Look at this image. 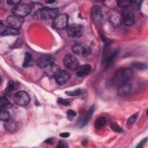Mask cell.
<instances>
[{
    "label": "cell",
    "mask_w": 148,
    "mask_h": 148,
    "mask_svg": "<svg viewBox=\"0 0 148 148\" xmlns=\"http://www.w3.org/2000/svg\"><path fill=\"white\" fill-rule=\"evenodd\" d=\"M134 76L133 71L129 68H123L119 69L116 72L114 76V81L115 83L120 84L128 82Z\"/></svg>",
    "instance_id": "1"
},
{
    "label": "cell",
    "mask_w": 148,
    "mask_h": 148,
    "mask_svg": "<svg viewBox=\"0 0 148 148\" xmlns=\"http://www.w3.org/2000/svg\"><path fill=\"white\" fill-rule=\"evenodd\" d=\"M32 8L30 5L21 2L16 5H14L12 9V12L13 15L22 18L29 14Z\"/></svg>",
    "instance_id": "2"
},
{
    "label": "cell",
    "mask_w": 148,
    "mask_h": 148,
    "mask_svg": "<svg viewBox=\"0 0 148 148\" xmlns=\"http://www.w3.org/2000/svg\"><path fill=\"white\" fill-rule=\"evenodd\" d=\"M37 13L41 18L50 20L54 18L58 14V9L57 8L45 7L37 11Z\"/></svg>",
    "instance_id": "3"
},
{
    "label": "cell",
    "mask_w": 148,
    "mask_h": 148,
    "mask_svg": "<svg viewBox=\"0 0 148 148\" xmlns=\"http://www.w3.org/2000/svg\"><path fill=\"white\" fill-rule=\"evenodd\" d=\"M72 50L75 54L81 57H87L91 53L90 47L82 43H77L73 45L72 47Z\"/></svg>",
    "instance_id": "4"
},
{
    "label": "cell",
    "mask_w": 148,
    "mask_h": 148,
    "mask_svg": "<svg viewBox=\"0 0 148 148\" xmlns=\"http://www.w3.org/2000/svg\"><path fill=\"white\" fill-rule=\"evenodd\" d=\"M64 66L70 71H76L79 66V62L77 58L71 54H66L63 58Z\"/></svg>",
    "instance_id": "5"
},
{
    "label": "cell",
    "mask_w": 148,
    "mask_h": 148,
    "mask_svg": "<svg viewBox=\"0 0 148 148\" xmlns=\"http://www.w3.org/2000/svg\"><path fill=\"white\" fill-rule=\"evenodd\" d=\"M68 16L66 13L58 14L53 20L54 27L58 29H66L68 26Z\"/></svg>",
    "instance_id": "6"
},
{
    "label": "cell",
    "mask_w": 148,
    "mask_h": 148,
    "mask_svg": "<svg viewBox=\"0 0 148 148\" xmlns=\"http://www.w3.org/2000/svg\"><path fill=\"white\" fill-rule=\"evenodd\" d=\"M14 102L19 106H24L27 105L30 102V97L28 94L24 91H19L17 92L13 97Z\"/></svg>",
    "instance_id": "7"
},
{
    "label": "cell",
    "mask_w": 148,
    "mask_h": 148,
    "mask_svg": "<svg viewBox=\"0 0 148 148\" xmlns=\"http://www.w3.org/2000/svg\"><path fill=\"white\" fill-rule=\"evenodd\" d=\"M68 35L72 38H79L83 33V28L79 24H71L66 28Z\"/></svg>",
    "instance_id": "8"
},
{
    "label": "cell",
    "mask_w": 148,
    "mask_h": 148,
    "mask_svg": "<svg viewBox=\"0 0 148 148\" xmlns=\"http://www.w3.org/2000/svg\"><path fill=\"white\" fill-rule=\"evenodd\" d=\"M55 61L54 57L51 55H43L37 60V65L42 69H45L51 64H54Z\"/></svg>",
    "instance_id": "9"
},
{
    "label": "cell",
    "mask_w": 148,
    "mask_h": 148,
    "mask_svg": "<svg viewBox=\"0 0 148 148\" xmlns=\"http://www.w3.org/2000/svg\"><path fill=\"white\" fill-rule=\"evenodd\" d=\"M121 16L123 23L127 26L132 25L135 22V16L132 12L128 9L121 10Z\"/></svg>",
    "instance_id": "10"
},
{
    "label": "cell",
    "mask_w": 148,
    "mask_h": 148,
    "mask_svg": "<svg viewBox=\"0 0 148 148\" xmlns=\"http://www.w3.org/2000/svg\"><path fill=\"white\" fill-rule=\"evenodd\" d=\"M56 82L59 85L66 84L71 78L70 74L65 70H60L54 77Z\"/></svg>",
    "instance_id": "11"
},
{
    "label": "cell",
    "mask_w": 148,
    "mask_h": 148,
    "mask_svg": "<svg viewBox=\"0 0 148 148\" xmlns=\"http://www.w3.org/2000/svg\"><path fill=\"white\" fill-rule=\"evenodd\" d=\"M6 21L9 24V26L18 29L20 28H21L24 21L23 18L13 14L8 16L6 19Z\"/></svg>",
    "instance_id": "12"
},
{
    "label": "cell",
    "mask_w": 148,
    "mask_h": 148,
    "mask_svg": "<svg viewBox=\"0 0 148 148\" xmlns=\"http://www.w3.org/2000/svg\"><path fill=\"white\" fill-rule=\"evenodd\" d=\"M1 35H17L20 34V31L18 29H16L10 26L3 25L2 22H1Z\"/></svg>",
    "instance_id": "13"
},
{
    "label": "cell",
    "mask_w": 148,
    "mask_h": 148,
    "mask_svg": "<svg viewBox=\"0 0 148 148\" xmlns=\"http://www.w3.org/2000/svg\"><path fill=\"white\" fill-rule=\"evenodd\" d=\"M132 89L131 85L128 82L120 84L117 89V93L120 97H124L130 94Z\"/></svg>",
    "instance_id": "14"
},
{
    "label": "cell",
    "mask_w": 148,
    "mask_h": 148,
    "mask_svg": "<svg viewBox=\"0 0 148 148\" xmlns=\"http://www.w3.org/2000/svg\"><path fill=\"white\" fill-rule=\"evenodd\" d=\"M91 16L96 22H101L103 20V14L101 8L98 6H94L91 9Z\"/></svg>",
    "instance_id": "15"
},
{
    "label": "cell",
    "mask_w": 148,
    "mask_h": 148,
    "mask_svg": "<svg viewBox=\"0 0 148 148\" xmlns=\"http://www.w3.org/2000/svg\"><path fill=\"white\" fill-rule=\"evenodd\" d=\"M118 52H119V50L117 49H114L112 50V51H110V53L107 54L106 58L104 60L105 68L107 69V68H109L110 66H112V65L113 64V63L116 57L117 56V55L118 54Z\"/></svg>",
    "instance_id": "16"
},
{
    "label": "cell",
    "mask_w": 148,
    "mask_h": 148,
    "mask_svg": "<svg viewBox=\"0 0 148 148\" xmlns=\"http://www.w3.org/2000/svg\"><path fill=\"white\" fill-rule=\"evenodd\" d=\"M91 70V66L90 64H85L79 65L77 69V76L79 77H83L87 75Z\"/></svg>",
    "instance_id": "17"
},
{
    "label": "cell",
    "mask_w": 148,
    "mask_h": 148,
    "mask_svg": "<svg viewBox=\"0 0 148 148\" xmlns=\"http://www.w3.org/2000/svg\"><path fill=\"white\" fill-rule=\"evenodd\" d=\"M4 127L9 132H14L17 130V125L15 121L13 119H9L8 120L5 121Z\"/></svg>",
    "instance_id": "18"
},
{
    "label": "cell",
    "mask_w": 148,
    "mask_h": 148,
    "mask_svg": "<svg viewBox=\"0 0 148 148\" xmlns=\"http://www.w3.org/2000/svg\"><path fill=\"white\" fill-rule=\"evenodd\" d=\"M46 69V73L49 76L51 77H55L57 72L60 70L59 67L55 65L54 64H51V65L47 67Z\"/></svg>",
    "instance_id": "19"
},
{
    "label": "cell",
    "mask_w": 148,
    "mask_h": 148,
    "mask_svg": "<svg viewBox=\"0 0 148 148\" xmlns=\"http://www.w3.org/2000/svg\"><path fill=\"white\" fill-rule=\"evenodd\" d=\"M18 87V83H16L13 80L9 81L6 88L5 90V95H9L13 91H14Z\"/></svg>",
    "instance_id": "20"
},
{
    "label": "cell",
    "mask_w": 148,
    "mask_h": 148,
    "mask_svg": "<svg viewBox=\"0 0 148 148\" xmlns=\"http://www.w3.org/2000/svg\"><path fill=\"white\" fill-rule=\"evenodd\" d=\"M32 61H33V57L31 54L29 52H26L24 56L23 66L24 67H28L32 65Z\"/></svg>",
    "instance_id": "21"
},
{
    "label": "cell",
    "mask_w": 148,
    "mask_h": 148,
    "mask_svg": "<svg viewBox=\"0 0 148 148\" xmlns=\"http://www.w3.org/2000/svg\"><path fill=\"white\" fill-rule=\"evenodd\" d=\"M106 123V120L105 117H99L95 121V127L96 129H99L103 127Z\"/></svg>",
    "instance_id": "22"
},
{
    "label": "cell",
    "mask_w": 148,
    "mask_h": 148,
    "mask_svg": "<svg viewBox=\"0 0 148 148\" xmlns=\"http://www.w3.org/2000/svg\"><path fill=\"white\" fill-rule=\"evenodd\" d=\"M0 106L1 109H6L11 108L12 106V104L9 101V100L5 97H2L0 99Z\"/></svg>",
    "instance_id": "23"
},
{
    "label": "cell",
    "mask_w": 148,
    "mask_h": 148,
    "mask_svg": "<svg viewBox=\"0 0 148 148\" xmlns=\"http://www.w3.org/2000/svg\"><path fill=\"white\" fill-rule=\"evenodd\" d=\"M117 3L119 8H122L123 9H128V8L131 6V1L120 0V1H118Z\"/></svg>",
    "instance_id": "24"
},
{
    "label": "cell",
    "mask_w": 148,
    "mask_h": 148,
    "mask_svg": "<svg viewBox=\"0 0 148 148\" xmlns=\"http://www.w3.org/2000/svg\"><path fill=\"white\" fill-rule=\"evenodd\" d=\"M94 106H92L90 109H89L84 120H83V125H86L87 123H88L90 120L91 119V116L92 114H93V112H94Z\"/></svg>",
    "instance_id": "25"
},
{
    "label": "cell",
    "mask_w": 148,
    "mask_h": 148,
    "mask_svg": "<svg viewBox=\"0 0 148 148\" xmlns=\"http://www.w3.org/2000/svg\"><path fill=\"white\" fill-rule=\"evenodd\" d=\"M0 119L1 121H6L8 120L10 118V113L8 111L5 110V109H2L0 112Z\"/></svg>",
    "instance_id": "26"
},
{
    "label": "cell",
    "mask_w": 148,
    "mask_h": 148,
    "mask_svg": "<svg viewBox=\"0 0 148 148\" xmlns=\"http://www.w3.org/2000/svg\"><path fill=\"white\" fill-rule=\"evenodd\" d=\"M110 127L113 131L116 132H121L123 131L122 128L115 122H112L110 124Z\"/></svg>",
    "instance_id": "27"
},
{
    "label": "cell",
    "mask_w": 148,
    "mask_h": 148,
    "mask_svg": "<svg viewBox=\"0 0 148 148\" xmlns=\"http://www.w3.org/2000/svg\"><path fill=\"white\" fill-rule=\"evenodd\" d=\"M133 66L140 70H143L146 68V65L140 62H134L133 63Z\"/></svg>",
    "instance_id": "28"
},
{
    "label": "cell",
    "mask_w": 148,
    "mask_h": 148,
    "mask_svg": "<svg viewBox=\"0 0 148 148\" xmlns=\"http://www.w3.org/2000/svg\"><path fill=\"white\" fill-rule=\"evenodd\" d=\"M65 93L66 94L69 96H72V97L77 96L81 94V90L80 89H76L73 91H67L65 92Z\"/></svg>",
    "instance_id": "29"
},
{
    "label": "cell",
    "mask_w": 148,
    "mask_h": 148,
    "mask_svg": "<svg viewBox=\"0 0 148 148\" xmlns=\"http://www.w3.org/2000/svg\"><path fill=\"white\" fill-rule=\"evenodd\" d=\"M66 115H67V117L69 120H72L73 118H74L76 116V113L75 111H74L72 109H69L67 111Z\"/></svg>",
    "instance_id": "30"
},
{
    "label": "cell",
    "mask_w": 148,
    "mask_h": 148,
    "mask_svg": "<svg viewBox=\"0 0 148 148\" xmlns=\"http://www.w3.org/2000/svg\"><path fill=\"white\" fill-rule=\"evenodd\" d=\"M137 117H138V114H135L132 115V116H131L130 117H129V119H128V121H127L128 124H129V125H132V124H133L135 122V121H136Z\"/></svg>",
    "instance_id": "31"
},
{
    "label": "cell",
    "mask_w": 148,
    "mask_h": 148,
    "mask_svg": "<svg viewBox=\"0 0 148 148\" xmlns=\"http://www.w3.org/2000/svg\"><path fill=\"white\" fill-rule=\"evenodd\" d=\"M58 103L64 106H68L69 105V102L68 100L61 98H60L58 99Z\"/></svg>",
    "instance_id": "32"
},
{
    "label": "cell",
    "mask_w": 148,
    "mask_h": 148,
    "mask_svg": "<svg viewBox=\"0 0 148 148\" xmlns=\"http://www.w3.org/2000/svg\"><path fill=\"white\" fill-rule=\"evenodd\" d=\"M21 2L20 1H16V0H8L7 1V3L10 5H16Z\"/></svg>",
    "instance_id": "33"
},
{
    "label": "cell",
    "mask_w": 148,
    "mask_h": 148,
    "mask_svg": "<svg viewBox=\"0 0 148 148\" xmlns=\"http://www.w3.org/2000/svg\"><path fill=\"white\" fill-rule=\"evenodd\" d=\"M22 45V41L20 39H18L17 40H16L14 43L13 44V45L12 46H13V48H16V47H18L19 46H21Z\"/></svg>",
    "instance_id": "34"
},
{
    "label": "cell",
    "mask_w": 148,
    "mask_h": 148,
    "mask_svg": "<svg viewBox=\"0 0 148 148\" xmlns=\"http://www.w3.org/2000/svg\"><path fill=\"white\" fill-rule=\"evenodd\" d=\"M68 147V146L66 145V143L62 140L60 141L58 147Z\"/></svg>",
    "instance_id": "35"
},
{
    "label": "cell",
    "mask_w": 148,
    "mask_h": 148,
    "mask_svg": "<svg viewBox=\"0 0 148 148\" xmlns=\"http://www.w3.org/2000/svg\"><path fill=\"white\" fill-rule=\"evenodd\" d=\"M69 135L70 134L68 132H62L60 134V136L62 138H68Z\"/></svg>",
    "instance_id": "36"
},
{
    "label": "cell",
    "mask_w": 148,
    "mask_h": 148,
    "mask_svg": "<svg viewBox=\"0 0 148 148\" xmlns=\"http://www.w3.org/2000/svg\"><path fill=\"white\" fill-rule=\"evenodd\" d=\"M45 142H46V143H48V144H52L53 142V140L52 138H49L45 140Z\"/></svg>",
    "instance_id": "37"
}]
</instances>
